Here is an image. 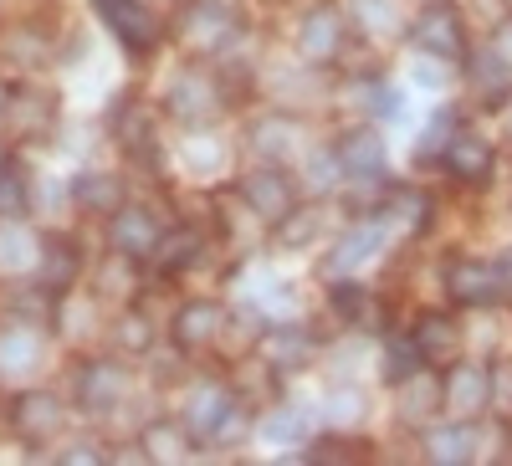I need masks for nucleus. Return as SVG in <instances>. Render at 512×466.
<instances>
[{"label": "nucleus", "mask_w": 512, "mask_h": 466, "mask_svg": "<svg viewBox=\"0 0 512 466\" xmlns=\"http://www.w3.org/2000/svg\"><path fill=\"white\" fill-rule=\"evenodd\" d=\"M492 52H497V57H502L507 67H512V16H507V21L497 26V41H492Z\"/></svg>", "instance_id": "obj_37"}, {"label": "nucleus", "mask_w": 512, "mask_h": 466, "mask_svg": "<svg viewBox=\"0 0 512 466\" xmlns=\"http://www.w3.org/2000/svg\"><path fill=\"white\" fill-rule=\"evenodd\" d=\"M118 180H103V175H82L77 180V200L88 210H118Z\"/></svg>", "instance_id": "obj_22"}, {"label": "nucleus", "mask_w": 512, "mask_h": 466, "mask_svg": "<svg viewBox=\"0 0 512 466\" xmlns=\"http://www.w3.org/2000/svg\"><path fill=\"white\" fill-rule=\"evenodd\" d=\"M297 41H303V57H308V62H333L338 47H344V16L328 11V6L308 11L303 36H297Z\"/></svg>", "instance_id": "obj_5"}, {"label": "nucleus", "mask_w": 512, "mask_h": 466, "mask_svg": "<svg viewBox=\"0 0 512 466\" xmlns=\"http://www.w3.org/2000/svg\"><path fill=\"white\" fill-rule=\"evenodd\" d=\"M487 400H492V374H487V369L461 364V369L446 379V405H451L456 415H477V410H487Z\"/></svg>", "instance_id": "obj_7"}, {"label": "nucleus", "mask_w": 512, "mask_h": 466, "mask_svg": "<svg viewBox=\"0 0 512 466\" xmlns=\"http://www.w3.org/2000/svg\"><path fill=\"white\" fill-rule=\"evenodd\" d=\"M267 359H272V364H297V359H308V338L297 333V328L267 333Z\"/></svg>", "instance_id": "obj_23"}, {"label": "nucleus", "mask_w": 512, "mask_h": 466, "mask_svg": "<svg viewBox=\"0 0 512 466\" xmlns=\"http://www.w3.org/2000/svg\"><path fill=\"white\" fill-rule=\"evenodd\" d=\"M123 395V374L113 369V364H93L88 374H82V405H113Z\"/></svg>", "instance_id": "obj_18"}, {"label": "nucleus", "mask_w": 512, "mask_h": 466, "mask_svg": "<svg viewBox=\"0 0 512 466\" xmlns=\"http://www.w3.org/2000/svg\"><path fill=\"white\" fill-rule=\"evenodd\" d=\"M195 251H200V236L195 231H175V236L159 241V267L164 272H180V267L195 262Z\"/></svg>", "instance_id": "obj_20"}, {"label": "nucleus", "mask_w": 512, "mask_h": 466, "mask_svg": "<svg viewBox=\"0 0 512 466\" xmlns=\"http://www.w3.org/2000/svg\"><path fill=\"white\" fill-rule=\"evenodd\" d=\"M113 246L123 251V257H149V251L159 246V226L149 210L128 205V210H113Z\"/></svg>", "instance_id": "obj_6"}, {"label": "nucleus", "mask_w": 512, "mask_h": 466, "mask_svg": "<svg viewBox=\"0 0 512 466\" xmlns=\"http://www.w3.org/2000/svg\"><path fill=\"white\" fill-rule=\"evenodd\" d=\"M354 6H359V21L369 31H390L395 26V6H390V0H354Z\"/></svg>", "instance_id": "obj_31"}, {"label": "nucleus", "mask_w": 512, "mask_h": 466, "mask_svg": "<svg viewBox=\"0 0 512 466\" xmlns=\"http://www.w3.org/2000/svg\"><path fill=\"white\" fill-rule=\"evenodd\" d=\"M436 405H446V385H436L431 374H410L405 379V395H400V410H405V420H425Z\"/></svg>", "instance_id": "obj_14"}, {"label": "nucleus", "mask_w": 512, "mask_h": 466, "mask_svg": "<svg viewBox=\"0 0 512 466\" xmlns=\"http://www.w3.org/2000/svg\"><path fill=\"white\" fill-rule=\"evenodd\" d=\"M507 277H512V257H507Z\"/></svg>", "instance_id": "obj_39"}, {"label": "nucleus", "mask_w": 512, "mask_h": 466, "mask_svg": "<svg viewBox=\"0 0 512 466\" xmlns=\"http://www.w3.org/2000/svg\"><path fill=\"white\" fill-rule=\"evenodd\" d=\"M226 390H200L195 400H190V431H200V436H216V426H221V415H226Z\"/></svg>", "instance_id": "obj_19"}, {"label": "nucleus", "mask_w": 512, "mask_h": 466, "mask_svg": "<svg viewBox=\"0 0 512 466\" xmlns=\"http://www.w3.org/2000/svg\"><path fill=\"white\" fill-rule=\"evenodd\" d=\"M379 241H384V226L374 221V226H359V231H349L344 241H338V251L323 262V272H349V267H359V262H369L374 251H379Z\"/></svg>", "instance_id": "obj_13"}, {"label": "nucleus", "mask_w": 512, "mask_h": 466, "mask_svg": "<svg viewBox=\"0 0 512 466\" xmlns=\"http://www.w3.org/2000/svg\"><path fill=\"white\" fill-rule=\"evenodd\" d=\"M144 446H149L159 461H180V456H185V436H180L175 426H149Z\"/></svg>", "instance_id": "obj_28"}, {"label": "nucleus", "mask_w": 512, "mask_h": 466, "mask_svg": "<svg viewBox=\"0 0 512 466\" xmlns=\"http://www.w3.org/2000/svg\"><path fill=\"white\" fill-rule=\"evenodd\" d=\"M502 72H507V62H502L492 47H487L482 57H472V77L482 82V93L492 88V103H502Z\"/></svg>", "instance_id": "obj_25"}, {"label": "nucleus", "mask_w": 512, "mask_h": 466, "mask_svg": "<svg viewBox=\"0 0 512 466\" xmlns=\"http://www.w3.org/2000/svg\"><path fill=\"white\" fill-rule=\"evenodd\" d=\"M415 369H420V349H415V338H410V344H400V338H395L390 354H384V374H390L395 385H405V379H410Z\"/></svg>", "instance_id": "obj_24"}, {"label": "nucleus", "mask_w": 512, "mask_h": 466, "mask_svg": "<svg viewBox=\"0 0 512 466\" xmlns=\"http://www.w3.org/2000/svg\"><path fill=\"white\" fill-rule=\"evenodd\" d=\"M262 436L272 441V446H292V441H303L308 436V415L303 410H277L267 426H262Z\"/></svg>", "instance_id": "obj_21"}, {"label": "nucleus", "mask_w": 512, "mask_h": 466, "mask_svg": "<svg viewBox=\"0 0 512 466\" xmlns=\"http://www.w3.org/2000/svg\"><path fill=\"white\" fill-rule=\"evenodd\" d=\"M262 149H272V154L282 149L287 154L292 149V123H267V129H262Z\"/></svg>", "instance_id": "obj_35"}, {"label": "nucleus", "mask_w": 512, "mask_h": 466, "mask_svg": "<svg viewBox=\"0 0 512 466\" xmlns=\"http://www.w3.org/2000/svg\"><path fill=\"white\" fill-rule=\"evenodd\" d=\"M446 292H451L456 303L492 308V303H502L507 282H502V272L487 267V262H451V272H446Z\"/></svg>", "instance_id": "obj_2"}, {"label": "nucleus", "mask_w": 512, "mask_h": 466, "mask_svg": "<svg viewBox=\"0 0 512 466\" xmlns=\"http://www.w3.org/2000/svg\"><path fill=\"white\" fill-rule=\"evenodd\" d=\"M77 272V251L72 246H52V257H47V282H67Z\"/></svg>", "instance_id": "obj_33"}, {"label": "nucleus", "mask_w": 512, "mask_h": 466, "mask_svg": "<svg viewBox=\"0 0 512 466\" xmlns=\"http://www.w3.org/2000/svg\"><path fill=\"white\" fill-rule=\"evenodd\" d=\"M226 31H231V11L221 6V0H195V6L185 11V41L190 47H216Z\"/></svg>", "instance_id": "obj_9"}, {"label": "nucleus", "mask_w": 512, "mask_h": 466, "mask_svg": "<svg viewBox=\"0 0 512 466\" xmlns=\"http://www.w3.org/2000/svg\"><path fill=\"white\" fill-rule=\"evenodd\" d=\"M169 103H175V113H185V118H205V113H216V88L210 82H200V77H180L175 82V93H169Z\"/></svg>", "instance_id": "obj_16"}, {"label": "nucleus", "mask_w": 512, "mask_h": 466, "mask_svg": "<svg viewBox=\"0 0 512 466\" xmlns=\"http://www.w3.org/2000/svg\"><path fill=\"white\" fill-rule=\"evenodd\" d=\"M26 210V180L16 169H0V216H21Z\"/></svg>", "instance_id": "obj_29"}, {"label": "nucleus", "mask_w": 512, "mask_h": 466, "mask_svg": "<svg viewBox=\"0 0 512 466\" xmlns=\"http://www.w3.org/2000/svg\"><path fill=\"white\" fill-rule=\"evenodd\" d=\"M241 195H246V205L256 210V216H267V221H282L292 210V185H287L282 169H256V175H246Z\"/></svg>", "instance_id": "obj_3"}, {"label": "nucleus", "mask_w": 512, "mask_h": 466, "mask_svg": "<svg viewBox=\"0 0 512 466\" xmlns=\"http://www.w3.org/2000/svg\"><path fill=\"white\" fill-rule=\"evenodd\" d=\"M16 426H21L26 441H47L62 426V410H57L52 395H21L16 400Z\"/></svg>", "instance_id": "obj_11"}, {"label": "nucleus", "mask_w": 512, "mask_h": 466, "mask_svg": "<svg viewBox=\"0 0 512 466\" xmlns=\"http://www.w3.org/2000/svg\"><path fill=\"white\" fill-rule=\"evenodd\" d=\"M313 231H318V210H287L282 216V246H303V241H313Z\"/></svg>", "instance_id": "obj_26"}, {"label": "nucleus", "mask_w": 512, "mask_h": 466, "mask_svg": "<svg viewBox=\"0 0 512 466\" xmlns=\"http://www.w3.org/2000/svg\"><path fill=\"white\" fill-rule=\"evenodd\" d=\"M425 451H431V461L461 466V461H472V431H466V426H446V431H431V436H425Z\"/></svg>", "instance_id": "obj_17"}, {"label": "nucleus", "mask_w": 512, "mask_h": 466, "mask_svg": "<svg viewBox=\"0 0 512 466\" xmlns=\"http://www.w3.org/2000/svg\"><path fill=\"white\" fill-rule=\"evenodd\" d=\"M410 36H415V47H420V52H431V57H441V62H461V57H466V31H461V16H456V6H446V0L425 6Z\"/></svg>", "instance_id": "obj_1"}, {"label": "nucleus", "mask_w": 512, "mask_h": 466, "mask_svg": "<svg viewBox=\"0 0 512 466\" xmlns=\"http://www.w3.org/2000/svg\"><path fill=\"white\" fill-rule=\"evenodd\" d=\"M123 349H149V323L144 318H123Z\"/></svg>", "instance_id": "obj_34"}, {"label": "nucleus", "mask_w": 512, "mask_h": 466, "mask_svg": "<svg viewBox=\"0 0 512 466\" xmlns=\"http://www.w3.org/2000/svg\"><path fill=\"white\" fill-rule=\"evenodd\" d=\"M456 139V113H436L431 118V129H425V139H420V159H431L441 144H451Z\"/></svg>", "instance_id": "obj_30"}, {"label": "nucleus", "mask_w": 512, "mask_h": 466, "mask_svg": "<svg viewBox=\"0 0 512 466\" xmlns=\"http://www.w3.org/2000/svg\"><path fill=\"white\" fill-rule=\"evenodd\" d=\"M103 16H108V26L118 31L123 47H134V52H149V47H154L159 26H154V16L139 6V0H103Z\"/></svg>", "instance_id": "obj_4"}, {"label": "nucleus", "mask_w": 512, "mask_h": 466, "mask_svg": "<svg viewBox=\"0 0 512 466\" xmlns=\"http://www.w3.org/2000/svg\"><path fill=\"white\" fill-rule=\"evenodd\" d=\"M446 169L456 180H487V169H492V149L487 139H472V134H461L446 144Z\"/></svg>", "instance_id": "obj_12"}, {"label": "nucleus", "mask_w": 512, "mask_h": 466, "mask_svg": "<svg viewBox=\"0 0 512 466\" xmlns=\"http://www.w3.org/2000/svg\"><path fill=\"white\" fill-rule=\"evenodd\" d=\"M333 410H338V420H354V415L364 410V400H359V395H338V400H333Z\"/></svg>", "instance_id": "obj_38"}, {"label": "nucleus", "mask_w": 512, "mask_h": 466, "mask_svg": "<svg viewBox=\"0 0 512 466\" xmlns=\"http://www.w3.org/2000/svg\"><path fill=\"white\" fill-rule=\"evenodd\" d=\"M36 354H41V349H36L31 333H26V338H21V333H6V338H0V359H11V364H36Z\"/></svg>", "instance_id": "obj_32"}, {"label": "nucleus", "mask_w": 512, "mask_h": 466, "mask_svg": "<svg viewBox=\"0 0 512 466\" xmlns=\"http://www.w3.org/2000/svg\"><path fill=\"white\" fill-rule=\"evenodd\" d=\"M338 164L349 169L354 180H374L379 169H384V144L374 129H354L344 144H338Z\"/></svg>", "instance_id": "obj_8"}, {"label": "nucleus", "mask_w": 512, "mask_h": 466, "mask_svg": "<svg viewBox=\"0 0 512 466\" xmlns=\"http://www.w3.org/2000/svg\"><path fill=\"white\" fill-rule=\"evenodd\" d=\"M333 308H338V318L359 323V318L369 313V292H364V287H354V282H338V287H333Z\"/></svg>", "instance_id": "obj_27"}, {"label": "nucleus", "mask_w": 512, "mask_h": 466, "mask_svg": "<svg viewBox=\"0 0 512 466\" xmlns=\"http://www.w3.org/2000/svg\"><path fill=\"white\" fill-rule=\"evenodd\" d=\"M221 323H226L221 303H185L180 318H175V338L185 349H195V344H210V338L221 333Z\"/></svg>", "instance_id": "obj_10"}, {"label": "nucleus", "mask_w": 512, "mask_h": 466, "mask_svg": "<svg viewBox=\"0 0 512 466\" xmlns=\"http://www.w3.org/2000/svg\"><path fill=\"white\" fill-rule=\"evenodd\" d=\"M492 400H497L502 410H512V364L497 369V379H492Z\"/></svg>", "instance_id": "obj_36"}, {"label": "nucleus", "mask_w": 512, "mask_h": 466, "mask_svg": "<svg viewBox=\"0 0 512 466\" xmlns=\"http://www.w3.org/2000/svg\"><path fill=\"white\" fill-rule=\"evenodd\" d=\"M415 349H420V359H446L456 349V323L446 313H425L415 328Z\"/></svg>", "instance_id": "obj_15"}]
</instances>
